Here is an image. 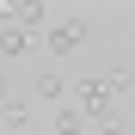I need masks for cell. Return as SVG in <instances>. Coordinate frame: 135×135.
Here are the masks:
<instances>
[{"mask_svg":"<svg viewBox=\"0 0 135 135\" xmlns=\"http://www.w3.org/2000/svg\"><path fill=\"white\" fill-rule=\"evenodd\" d=\"M80 43H86V18H80V12H74V18H61V25L49 31V49H55V55H74Z\"/></svg>","mask_w":135,"mask_h":135,"instance_id":"obj_1","label":"cell"},{"mask_svg":"<svg viewBox=\"0 0 135 135\" xmlns=\"http://www.w3.org/2000/svg\"><path fill=\"white\" fill-rule=\"evenodd\" d=\"M25 123H31V98H6V104H0V129H6V135L25 129Z\"/></svg>","mask_w":135,"mask_h":135,"instance_id":"obj_2","label":"cell"},{"mask_svg":"<svg viewBox=\"0 0 135 135\" xmlns=\"http://www.w3.org/2000/svg\"><path fill=\"white\" fill-rule=\"evenodd\" d=\"M25 49H31V31H18V25L0 31V55H25Z\"/></svg>","mask_w":135,"mask_h":135,"instance_id":"obj_3","label":"cell"},{"mask_svg":"<svg viewBox=\"0 0 135 135\" xmlns=\"http://www.w3.org/2000/svg\"><path fill=\"white\" fill-rule=\"evenodd\" d=\"M43 18H49V6H43V0H25V6H18V31H37Z\"/></svg>","mask_w":135,"mask_h":135,"instance_id":"obj_4","label":"cell"},{"mask_svg":"<svg viewBox=\"0 0 135 135\" xmlns=\"http://www.w3.org/2000/svg\"><path fill=\"white\" fill-rule=\"evenodd\" d=\"M80 129H86V117H80L74 104H61L55 110V135H80Z\"/></svg>","mask_w":135,"mask_h":135,"instance_id":"obj_5","label":"cell"},{"mask_svg":"<svg viewBox=\"0 0 135 135\" xmlns=\"http://www.w3.org/2000/svg\"><path fill=\"white\" fill-rule=\"evenodd\" d=\"M37 98H49V104L68 98V80H61V74H43V80H37Z\"/></svg>","mask_w":135,"mask_h":135,"instance_id":"obj_6","label":"cell"},{"mask_svg":"<svg viewBox=\"0 0 135 135\" xmlns=\"http://www.w3.org/2000/svg\"><path fill=\"white\" fill-rule=\"evenodd\" d=\"M104 86H110V98H123L129 92V68H104Z\"/></svg>","mask_w":135,"mask_h":135,"instance_id":"obj_7","label":"cell"},{"mask_svg":"<svg viewBox=\"0 0 135 135\" xmlns=\"http://www.w3.org/2000/svg\"><path fill=\"white\" fill-rule=\"evenodd\" d=\"M0 104H6V80H0Z\"/></svg>","mask_w":135,"mask_h":135,"instance_id":"obj_8","label":"cell"},{"mask_svg":"<svg viewBox=\"0 0 135 135\" xmlns=\"http://www.w3.org/2000/svg\"><path fill=\"white\" fill-rule=\"evenodd\" d=\"M0 135H6V129H0Z\"/></svg>","mask_w":135,"mask_h":135,"instance_id":"obj_9","label":"cell"}]
</instances>
